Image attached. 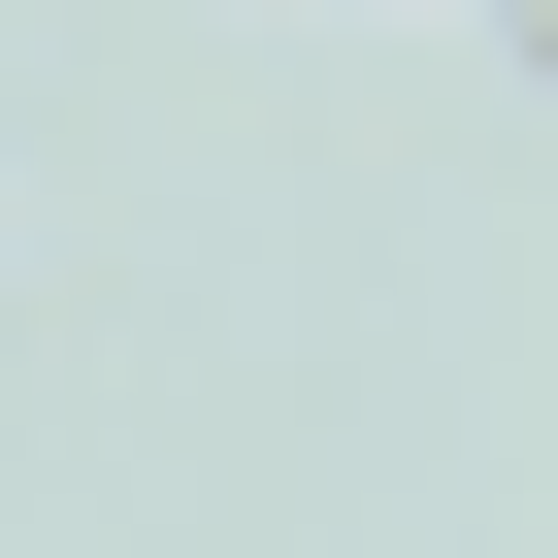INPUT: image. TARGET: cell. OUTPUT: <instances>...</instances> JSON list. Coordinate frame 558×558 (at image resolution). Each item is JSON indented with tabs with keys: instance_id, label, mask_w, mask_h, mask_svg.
I'll return each mask as SVG.
<instances>
[{
	"instance_id": "6da1fadb",
	"label": "cell",
	"mask_w": 558,
	"mask_h": 558,
	"mask_svg": "<svg viewBox=\"0 0 558 558\" xmlns=\"http://www.w3.org/2000/svg\"><path fill=\"white\" fill-rule=\"evenodd\" d=\"M525 66H558V0H525Z\"/></svg>"
}]
</instances>
